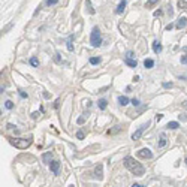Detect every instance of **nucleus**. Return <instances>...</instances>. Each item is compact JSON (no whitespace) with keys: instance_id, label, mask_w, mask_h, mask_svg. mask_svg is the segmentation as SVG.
I'll use <instances>...</instances> for the list:
<instances>
[{"instance_id":"nucleus-1","label":"nucleus","mask_w":187,"mask_h":187,"mask_svg":"<svg viewBox=\"0 0 187 187\" xmlns=\"http://www.w3.org/2000/svg\"><path fill=\"white\" fill-rule=\"evenodd\" d=\"M124 166H126L132 174H135V175H138V177H141V175H144V166L139 163L138 160H135L133 157H130V156H127V157H124Z\"/></svg>"},{"instance_id":"nucleus-2","label":"nucleus","mask_w":187,"mask_h":187,"mask_svg":"<svg viewBox=\"0 0 187 187\" xmlns=\"http://www.w3.org/2000/svg\"><path fill=\"white\" fill-rule=\"evenodd\" d=\"M90 44H91V46H94V48H97L99 45L102 44L101 32H99V29H97V27H94V29L91 30V34H90Z\"/></svg>"},{"instance_id":"nucleus-3","label":"nucleus","mask_w":187,"mask_h":187,"mask_svg":"<svg viewBox=\"0 0 187 187\" xmlns=\"http://www.w3.org/2000/svg\"><path fill=\"white\" fill-rule=\"evenodd\" d=\"M12 144H14L17 148H27L30 144H32V139L30 138H20V139H17V141H11Z\"/></svg>"},{"instance_id":"nucleus-4","label":"nucleus","mask_w":187,"mask_h":187,"mask_svg":"<svg viewBox=\"0 0 187 187\" xmlns=\"http://www.w3.org/2000/svg\"><path fill=\"white\" fill-rule=\"evenodd\" d=\"M148 126H150V123H147V124H142V126H139L138 129H136V130L132 133V139H133V141H138V139L141 138V136H142L144 130H145Z\"/></svg>"},{"instance_id":"nucleus-5","label":"nucleus","mask_w":187,"mask_h":187,"mask_svg":"<svg viewBox=\"0 0 187 187\" xmlns=\"http://www.w3.org/2000/svg\"><path fill=\"white\" fill-rule=\"evenodd\" d=\"M136 154H138V157H141V159H153V153H151L150 148H141Z\"/></svg>"},{"instance_id":"nucleus-6","label":"nucleus","mask_w":187,"mask_h":187,"mask_svg":"<svg viewBox=\"0 0 187 187\" xmlns=\"http://www.w3.org/2000/svg\"><path fill=\"white\" fill-rule=\"evenodd\" d=\"M49 168H51L54 175H58V172H60V162L58 160H53L51 163H49Z\"/></svg>"},{"instance_id":"nucleus-7","label":"nucleus","mask_w":187,"mask_h":187,"mask_svg":"<svg viewBox=\"0 0 187 187\" xmlns=\"http://www.w3.org/2000/svg\"><path fill=\"white\" fill-rule=\"evenodd\" d=\"M94 177L96 178H99V180H102V177H103V166L99 163L96 168H94Z\"/></svg>"},{"instance_id":"nucleus-8","label":"nucleus","mask_w":187,"mask_h":187,"mask_svg":"<svg viewBox=\"0 0 187 187\" xmlns=\"http://www.w3.org/2000/svg\"><path fill=\"white\" fill-rule=\"evenodd\" d=\"M162 49H163L162 44H160V42H157V41H154V42H153V51H154L156 54H159V53H162Z\"/></svg>"},{"instance_id":"nucleus-9","label":"nucleus","mask_w":187,"mask_h":187,"mask_svg":"<svg viewBox=\"0 0 187 187\" xmlns=\"http://www.w3.org/2000/svg\"><path fill=\"white\" fill-rule=\"evenodd\" d=\"M186 26H187V17H181L177 22V29H183Z\"/></svg>"},{"instance_id":"nucleus-10","label":"nucleus","mask_w":187,"mask_h":187,"mask_svg":"<svg viewBox=\"0 0 187 187\" xmlns=\"http://www.w3.org/2000/svg\"><path fill=\"white\" fill-rule=\"evenodd\" d=\"M124 8H126V0H121L120 5H118L117 9H115V12H117V14H123V12H124Z\"/></svg>"},{"instance_id":"nucleus-11","label":"nucleus","mask_w":187,"mask_h":187,"mask_svg":"<svg viewBox=\"0 0 187 187\" xmlns=\"http://www.w3.org/2000/svg\"><path fill=\"white\" fill-rule=\"evenodd\" d=\"M124 63H126L127 66H130V67H136V65H138V63H136V60L129 58V57H126V58H124Z\"/></svg>"},{"instance_id":"nucleus-12","label":"nucleus","mask_w":187,"mask_h":187,"mask_svg":"<svg viewBox=\"0 0 187 187\" xmlns=\"http://www.w3.org/2000/svg\"><path fill=\"white\" fill-rule=\"evenodd\" d=\"M129 102H130L129 97H126V96H120V97H118V103H120L121 106H126Z\"/></svg>"},{"instance_id":"nucleus-13","label":"nucleus","mask_w":187,"mask_h":187,"mask_svg":"<svg viewBox=\"0 0 187 187\" xmlns=\"http://www.w3.org/2000/svg\"><path fill=\"white\" fill-rule=\"evenodd\" d=\"M144 66H145L147 69H151V67L154 66V60H151V58H145V60H144Z\"/></svg>"},{"instance_id":"nucleus-14","label":"nucleus","mask_w":187,"mask_h":187,"mask_svg":"<svg viewBox=\"0 0 187 187\" xmlns=\"http://www.w3.org/2000/svg\"><path fill=\"white\" fill-rule=\"evenodd\" d=\"M178 126H180L178 121H169L166 127H168V129H172V130H175V129H178Z\"/></svg>"},{"instance_id":"nucleus-15","label":"nucleus","mask_w":187,"mask_h":187,"mask_svg":"<svg viewBox=\"0 0 187 187\" xmlns=\"http://www.w3.org/2000/svg\"><path fill=\"white\" fill-rule=\"evenodd\" d=\"M165 145H166V136H165V135H162V136H160V141L157 142V147H159V148H162V147H165Z\"/></svg>"},{"instance_id":"nucleus-16","label":"nucleus","mask_w":187,"mask_h":187,"mask_svg":"<svg viewBox=\"0 0 187 187\" xmlns=\"http://www.w3.org/2000/svg\"><path fill=\"white\" fill-rule=\"evenodd\" d=\"M106 105H108V102H106V99H101V101L97 102V106L101 108V109H106Z\"/></svg>"},{"instance_id":"nucleus-17","label":"nucleus","mask_w":187,"mask_h":187,"mask_svg":"<svg viewBox=\"0 0 187 187\" xmlns=\"http://www.w3.org/2000/svg\"><path fill=\"white\" fill-rule=\"evenodd\" d=\"M42 160H44V163H51V162H49V160H51V151H49V153H45V154L42 156Z\"/></svg>"},{"instance_id":"nucleus-18","label":"nucleus","mask_w":187,"mask_h":187,"mask_svg":"<svg viewBox=\"0 0 187 187\" xmlns=\"http://www.w3.org/2000/svg\"><path fill=\"white\" fill-rule=\"evenodd\" d=\"M90 65H99L101 63V57H90Z\"/></svg>"},{"instance_id":"nucleus-19","label":"nucleus","mask_w":187,"mask_h":187,"mask_svg":"<svg viewBox=\"0 0 187 187\" xmlns=\"http://www.w3.org/2000/svg\"><path fill=\"white\" fill-rule=\"evenodd\" d=\"M157 2H159V0H148V2L145 3V8H153Z\"/></svg>"},{"instance_id":"nucleus-20","label":"nucleus","mask_w":187,"mask_h":187,"mask_svg":"<svg viewBox=\"0 0 187 187\" xmlns=\"http://www.w3.org/2000/svg\"><path fill=\"white\" fill-rule=\"evenodd\" d=\"M85 5H87V8H89V12H90V14L93 15V14H94V9L91 8V3H90V0H85Z\"/></svg>"},{"instance_id":"nucleus-21","label":"nucleus","mask_w":187,"mask_h":187,"mask_svg":"<svg viewBox=\"0 0 187 187\" xmlns=\"http://www.w3.org/2000/svg\"><path fill=\"white\" fill-rule=\"evenodd\" d=\"M72 39H73V36L69 37V41H67V49L69 51H73V44H72Z\"/></svg>"},{"instance_id":"nucleus-22","label":"nucleus","mask_w":187,"mask_h":187,"mask_svg":"<svg viewBox=\"0 0 187 187\" xmlns=\"http://www.w3.org/2000/svg\"><path fill=\"white\" fill-rule=\"evenodd\" d=\"M30 65H32V66H37V65H39V60H37L36 57H32V58H30Z\"/></svg>"},{"instance_id":"nucleus-23","label":"nucleus","mask_w":187,"mask_h":187,"mask_svg":"<svg viewBox=\"0 0 187 187\" xmlns=\"http://www.w3.org/2000/svg\"><path fill=\"white\" fill-rule=\"evenodd\" d=\"M58 0H45V5L46 6H51V5H56Z\"/></svg>"},{"instance_id":"nucleus-24","label":"nucleus","mask_w":187,"mask_h":187,"mask_svg":"<svg viewBox=\"0 0 187 187\" xmlns=\"http://www.w3.org/2000/svg\"><path fill=\"white\" fill-rule=\"evenodd\" d=\"M5 106H6V109H12V108H14V103H12L11 101H6L5 102Z\"/></svg>"},{"instance_id":"nucleus-25","label":"nucleus","mask_w":187,"mask_h":187,"mask_svg":"<svg viewBox=\"0 0 187 187\" xmlns=\"http://www.w3.org/2000/svg\"><path fill=\"white\" fill-rule=\"evenodd\" d=\"M178 6H180L181 9H186V8H187V2H184V0H180V2H178Z\"/></svg>"},{"instance_id":"nucleus-26","label":"nucleus","mask_w":187,"mask_h":187,"mask_svg":"<svg viewBox=\"0 0 187 187\" xmlns=\"http://www.w3.org/2000/svg\"><path fill=\"white\" fill-rule=\"evenodd\" d=\"M84 136H85V135H84V132H82V130H78L77 138H78V139H84Z\"/></svg>"},{"instance_id":"nucleus-27","label":"nucleus","mask_w":187,"mask_h":187,"mask_svg":"<svg viewBox=\"0 0 187 187\" xmlns=\"http://www.w3.org/2000/svg\"><path fill=\"white\" fill-rule=\"evenodd\" d=\"M120 130V126H115V129H112V130H108V133L111 135V133H117Z\"/></svg>"},{"instance_id":"nucleus-28","label":"nucleus","mask_w":187,"mask_h":187,"mask_svg":"<svg viewBox=\"0 0 187 187\" xmlns=\"http://www.w3.org/2000/svg\"><path fill=\"white\" fill-rule=\"evenodd\" d=\"M54 60L57 61V63H60V61H61V58H60V54H58V53H56V56H54Z\"/></svg>"},{"instance_id":"nucleus-29","label":"nucleus","mask_w":187,"mask_h":187,"mask_svg":"<svg viewBox=\"0 0 187 187\" xmlns=\"http://www.w3.org/2000/svg\"><path fill=\"white\" fill-rule=\"evenodd\" d=\"M181 63H183V65H187V54L181 57Z\"/></svg>"},{"instance_id":"nucleus-30","label":"nucleus","mask_w":187,"mask_h":187,"mask_svg":"<svg viewBox=\"0 0 187 187\" xmlns=\"http://www.w3.org/2000/svg\"><path fill=\"white\" fill-rule=\"evenodd\" d=\"M132 103H133L135 106H138V105H139V99H132Z\"/></svg>"},{"instance_id":"nucleus-31","label":"nucleus","mask_w":187,"mask_h":187,"mask_svg":"<svg viewBox=\"0 0 187 187\" xmlns=\"http://www.w3.org/2000/svg\"><path fill=\"white\" fill-rule=\"evenodd\" d=\"M163 87H165V89H171V87H172V82H163Z\"/></svg>"},{"instance_id":"nucleus-32","label":"nucleus","mask_w":187,"mask_h":187,"mask_svg":"<svg viewBox=\"0 0 187 187\" xmlns=\"http://www.w3.org/2000/svg\"><path fill=\"white\" fill-rule=\"evenodd\" d=\"M162 14H163V12H162V11L159 9V11H156V12H154V17H160Z\"/></svg>"},{"instance_id":"nucleus-33","label":"nucleus","mask_w":187,"mask_h":187,"mask_svg":"<svg viewBox=\"0 0 187 187\" xmlns=\"http://www.w3.org/2000/svg\"><path fill=\"white\" fill-rule=\"evenodd\" d=\"M39 115H41V114H39V112H33V114H32V118H34V120H36V118H37V117H39Z\"/></svg>"},{"instance_id":"nucleus-34","label":"nucleus","mask_w":187,"mask_h":187,"mask_svg":"<svg viewBox=\"0 0 187 187\" xmlns=\"http://www.w3.org/2000/svg\"><path fill=\"white\" fill-rule=\"evenodd\" d=\"M180 121H187V117H186L184 114H181V115H180Z\"/></svg>"},{"instance_id":"nucleus-35","label":"nucleus","mask_w":187,"mask_h":187,"mask_svg":"<svg viewBox=\"0 0 187 187\" xmlns=\"http://www.w3.org/2000/svg\"><path fill=\"white\" fill-rule=\"evenodd\" d=\"M84 121H85V117H79V118H78V123H79V124H82Z\"/></svg>"},{"instance_id":"nucleus-36","label":"nucleus","mask_w":187,"mask_h":187,"mask_svg":"<svg viewBox=\"0 0 187 187\" xmlns=\"http://www.w3.org/2000/svg\"><path fill=\"white\" fill-rule=\"evenodd\" d=\"M174 29V24H168V26H166V30H172Z\"/></svg>"},{"instance_id":"nucleus-37","label":"nucleus","mask_w":187,"mask_h":187,"mask_svg":"<svg viewBox=\"0 0 187 187\" xmlns=\"http://www.w3.org/2000/svg\"><path fill=\"white\" fill-rule=\"evenodd\" d=\"M20 96H21V97H24V99H26V97H27V94H26V93H24V91H20Z\"/></svg>"},{"instance_id":"nucleus-38","label":"nucleus","mask_w":187,"mask_h":187,"mask_svg":"<svg viewBox=\"0 0 187 187\" xmlns=\"http://www.w3.org/2000/svg\"><path fill=\"white\" fill-rule=\"evenodd\" d=\"M156 118H157V121H160L162 118H163V115H162V114H157V117H156Z\"/></svg>"},{"instance_id":"nucleus-39","label":"nucleus","mask_w":187,"mask_h":187,"mask_svg":"<svg viewBox=\"0 0 187 187\" xmlns=\"http://www.w3.org/2000/svg\"><path fill=\"white\" fill-rule=\"evenodd\" d=\"M183 108L187 111V101H184V102H183Z\"/></svg>"},{"instance_id":"nucleus-40","label":"nucleus","mask_w":187,"mask_h":187,"mask_svg":"<svg viewBox=\"0 0 187 187\" xmlns=\"http://www.w3.org/2000/svg\"><path fill=\"white\" fill-rule=\"evenodd\" d=\"M132 187H144V186H141V184H133Z\"/></svg>"},{"instance_id":"nucleus-41","label":"nucleus","mask_w":187,"mask_h":187,"mask_svg":"<svg viewBox=\"0 0 187 187\" xmlns=\"http://www.w3.org/2000/svg\"><path fill=\"white\" fill-rule=\"evenodd\" d=\"M184 51H186V53H187V46H184Z\"/></svg>"},{"instance_id":"nucleus-42","label":"nucleus","mask_w":187,"mask_h":187,"mask_svg":"<svg viewBox=\"0 0 187 187\" xmlns=\"http://www.w3.org/2000/svg\"><path fill=\"white\" fill-rule=\"evenodd\" d=\"M186 163H187V159H186Z\"/></svg>"},{"instance_id":"nucleus-43","label":"nucleus","mask_w":187,"mask_h":187,"mask_svg":"<svg viewBox=\"0 0 187 187\" xmlns=\"http://www.w3.org/2000/svg\"><path fill=\"white\" fill-rule=\"evenodd\" d=\"M70 187H73V186H70Z\"/></svg>"}]
</instances>
